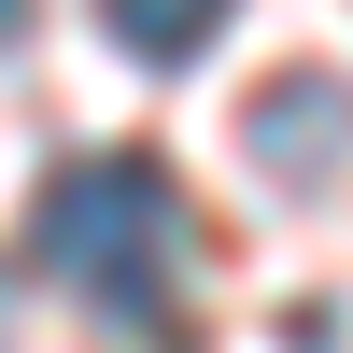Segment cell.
Instances as JSON below:
<instances>
[{"label":"cell","mask_w":353,"mask_h":353,"mask_svg":"<svg viewBox=\"0 0 353 353\" xmlns=\"http://www.w3.org/2000/svg\"><path fill=\"white\" fill-rule=\"evenodd\" d=\"M28 254H43L99 325H170V297H184V198H170L156 156L99 141V156L43 170V198H28Z\"/></svg>","instance_id":"obj_1"},{"label":"cell","mask_w":353,"mask_h":353,"mask_svg":"<svg viewBox=\"0 0 353 353\" xmlns=\"http://www.w3.org/2000/svg\"><path fill=\"white\" fill-rule=\"evenodd\" d=\"M241 141H254V170H283V184H325L339 141H353V99H339L325 71H283L269 99L241 113Z\"/></svg>","instance_id":"obj_2"},{"label":"cell","mask_w":353,"mask_h":353,"mask_svg":"<svg viewBox=\"0 0 353 353\" xmlns=\"http://www.w3.org/2000/svg\"><path fill=\"white\" fill-rule=\"evenodd\" d=\"M226 14H241V0H99V28H113V43L141 57V71H184V57L212 43Z\"/></svg>","instance_id":"obj_3"},{"label":"cell","mask_w":353,"mask_h":353,"mask_svg":"<svg viewBox=\"0 0 353 353\" xmlns=\"http://www.w3.org/2000/svg\"><path fill=\"white\" fill-rule=\"evenodd\" d=\"M28 14H43V0H0V43H28Z\"/></svg>","instance_id":"obj_4"}]
</instances>
